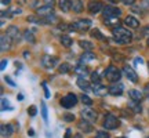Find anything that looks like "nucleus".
I'll return each instance as SVG.
<instances>
[{"mask_svg":"<svg viewBox=\"0 0 149 138\" xmlns=\"http://www.w3.org/2000/svg\"><path fill=\"white\" fill-rule=\"evenodd\" d=\"M112 35H113V39L115 42L119 43V44H127L133 40V33L130 32L128 29L122 26H116L112 29Z\"/></svg>","mask_w":149,"mask_h":138,"instance_id":"f257e3e1","label":"nucleus"},{"mask_svg":"<svg viewBox=\"0 0 149 138\" xmlns=\"http://www.w3.org/2000/svg\"><path fill=\"white\" fill-rule=\"evenodd\" d=\"M91 28V21L87 20V18H81V20H77L72 24V26H69V29H73V31H77V32H87Z\"/></svg>","mask_w":149,"mask_h":138,"instance_id":"f03ea898","label":"nucleus"},{"mask_svg":"<svg viewBox=\"0 0 149 138\" xmlns=\"http://www.w3.org/2000/svg\"><path fill=\"white\" fill-rule=\"evenodd\" d=\"M120 76H122L120 70H119V69H116L115 66H108V68L105 69V77H107L109 82L117 83V82L120 80Z\"/></svg>","mask_w":149,"mask_h":138,"instance_id":"7ed1b4c3","label":"nucleus"},{"mask_svg":"<svg viewBox=\"0 0 149 138\" xmlns=\"http://www.w3.org/2000/svg\"><path fill=\"white\" fill-rule=\"evenodd\" d=\"M77 104V97L69 93V94H66L64 98H61V105L66 108V109H69V108H73L74 105Z\"/></svg>","mask_w":149,"mask_h":138,"instance_id":"20e7f679","label":"nucleus"},{"mask_svg":"<svg viewBox=\"0 0 149 138\" xmlns=\"http://www.w3.org/2000/svg\"><path fill=\"white\" fill-rule=\"evenodd\" d=\"M104 127L107 130H115L119 127V119L115 115H108L104 120Z\"/></svg>","mask_w":149,"mask_h":138,"instance_id":"39448f33","label":"nucleus"},{"mask_svg":"<svg viewBox=\"0 0 149 138\" xmlns=\"http://www.w3.org/2000/svg\"><path fill=\"white\" fill-rule=\"evenodd\" d=\"M122 14V10L115 6H107L104 8V17L105 18H119Z\"/></svg>","mask_w":149,"mask_h":138,"instance_id":"423d86ee","label":"nucleus"},{"mask_svg":"<svg viewBox=\"0 0 149 138\" xmlns=\"http://www.w3.org/2000/svg\"><path fill=\"white\" fill-rule=\"evenodd\" d=\"M6 35L13 40V43H18L19 42V39H21V32H19V29H18L17 26H14V25H11V26L7 28Z\"/></svg>","mask_w":149,"mask_h":138,"instance_id":"0eeeda50","label":"nucleus"},{"mask_svg":"<svg viewBox=\"0 0 149 138\" xmlns=\"http://www.w3.org/2000/svg\"><path fill=\"white\" fill-rule=\"evenodd\" d=\"M58 64V58L57 57H51V55H44L42 58V65L46 69H53L55 65Z\"/></svg>","mask_w":149,"mask_h":138,"instance_id":"6e6552de","label":"nucleus"},{"mask_svg":"<svg viewBox=\"0 0 149 138\" xmlns=\"http://www.w3.org/2000/svg\"><path fill=\"white\" fill-rule=\"evenodd\" d=\"M14 133V130H13V126L8 124V123H3L1 126H0V134H1V137L3 138H8L13 135Z\"/></svg>","mask_w":149,"mask_h":138,"instance_id":"1a4fd4ad","label":"nucleus"},{"mask_svg":"<svg viewBox=\"0 0 149 138\" xmlns=\"http://www.w3.org/2000/svg\"><path fill=\"white\" fill-rule=\"evenodd\" d=\"M123 90H124V86H123L120 82H117L115 84H112L108 91H109V94H112V95H122Z\"/></svg>","mask_w":149,"mask_h":138,"instance_id":"9d476101","label":"nucleus"},{"mask_svg":"<svg viewBox=\"0 0 149 138\" xmlns=\"http://www.w3.org/2000/svg\"><path fill=\"white\" fill-rule=\"evenodd\" d=\"M124 75H126V77H127L130 82H133V83H137V82H138V76H137L135 70H134L131 66H126V68H124Z\"/></svg>","mask_w":149,"mask_h":138,"instance_id":"9b49d317","label":"nucleus"},{"mask_svg":"<svg viewBox=\"0 0 149 138\" xmlns=\"http://www.w3.org/2000/svg\"><path fill=\"white\" fill-rule=\"evenodd\" d=\"M11 44H13V40H11L7 35H3V36L0 37V46H1V51H3V53L7 51V50H10Z\"/></svg>","mask_w":149,"mask_h":138,"instance_id":"f8f14e48","label":"nucleus"},{"mask_svg":"<svg viewBox=\"0 0 149 138\" xmlns=\"http://www.w3.org/2000/svg\"><path fill=\"white\" fill-rule=\"evenodd\" d=\"M81 116H83V119L88 120V122H95L97 120V113L93 109H83L81 111Z\"/></svg>","mask_w":149,"mask_h":138,"instance_id":"ddd939ff","label":"nucleus"},{"mask_svg":"<svg viewBox=\"0 0 149 138\" xmlns=\"http://www.w3.org/2000/svg\"><path fill=\"white\" fill-rule=\"evenodd\" d=\"M77 127H79L80 131H84V133H91L93 131V126L90 124V122L88 120H86V119H81L79 122V124H77Z\"/></svg>","mask_w":149,"mask_h":138,"instance_id":"4468645a","label":"nucleus"},{"mask_svg":"<svg viewBox=\"0 0 149 138\" xmlns=\"http://www.w3.org/2000/svg\"><path fill=\"white\" fill-rule=\"evenodd\" d=\"M101 10H102L101 1H90L88 3V13L90 14H98Z\"/></svg>","mask_w":149,"mask_h":138,"instance_id":"2eb2a0df","label":"nucleus"},{"mask_svg":"<svg viewBox=\"0 0 149 138\" xmlns=\"http://www.w3.org/2000/svg\"><path fill=\"white\" fill-rule=\"evenodd\" d=\"M37 13V17H46V15H50L53 14V6H43V7H39L36 10Z\"/></svg>","mask_w":149,"mask_h":138,"instance_id":"dca6fc26","label":"nucleus"},{"mask_svg":"<svg viewBox=\"0 0 149 138\" xmlns=\"http://www.w3.org/2000/svg\"><path fill=\"white\" fill-rule=\"evenodd\" d=\"M124 24H126L128 28H131V29H135V28L139 26V21L137 20V18L131 17V15H128V17L124 18Z\"/></svg>","mask_w":149,"mask_h":138,"instance_id":"f3484780","label":"nucleus"},{"mask_svg":"<svg viewBox=\"0 0 149 138\" xmlns=\"http://www.w3.org/2000/svg\"><path fill=\"white\" fill-rule=\"evenodd\" d=\"M58 7L61 11H64V13H68V11L72 8V1L69 0H59L58 1Z\"/></svg>","mask_w":149,"mask_h":138,"instance_id":"a211bd4d","label":"nucleus"},{"mask_svg":"<svg viewBox=\"0 0 149 138\" xmlns=\"http://www.w3.org/2000/svg\"><path fill=\"white\" fill-rule=\"evenodd\" d=\"M77 86H79L80 89L83 91H91V86H90V83L87 82V80H84L83 77H79L77 79Z\"/></svg>","mask_w":149,"mask_h":138,"instance_id":"6ab92c4d","label":"nucleus"},{"mask_svg":"<svg viewBox=\"0 0 149 138\" xmlns=\"http://www.w3.org/2000/svg\"><path fill=\"white\" fill-rule=\"evenodd\" d=\"M128 95L131 97V100L141 101L142 97H144V93H141V91H138V90H128Z\"/></svg>","mask_w":149,"mask_h":138,"instance_id":"aec40b11","label":"nucleus"},{"mask_svg":"<svg viewBox=\"0 0 149 138\" xmlns=\"http://www.w3.org/2000/svg\"><path fill=\"white\" fill-rule=\"evenodd\" d=\"M59 42H61V44H62L64 47H70L73 40H72V37L68 36V35H62V36L59 37Z\"/></svg>","mask_w":149,"mask_h":138,"instance_id":"412c9836","label":"nucleus"},{"mask_svg":"<svg viewBox=\"0 0 149 138\" xmlns=\"http://www.w3.org/2000/svg\"><path fill=\"white\" fill-rule=\"evenodd\" d=\"M93 93H94L95 95H105V94H107V89L98 83V84H94V91H93Z\"/></svg>","mask_w":149,"mask_h":138,"instance_id":"4be33fe9","label":"nucleus"},{"mask_svg":"<svg viewBox=\"0 0 149 138\" xmlns=\"http://www.w3.org/2000/svg\"><path fill=\"white\" fill-rule=\"evenodd\" d=\"M72 10H73L74 13H81V11H83V1H81V0L72 1Z\"/></svg>","mask_w":149,"mask_h":138,"instance_id":"5701e85b","label":"nucleus"},{"mask_svg":"<svg viewBox=\"0 0 149 138\" xmlns=\"http://www.w3.org/2000/svg\"><path fill=\"white\" fill-rule=\"evenodd\" d=\"M128 106H130V109H133L134 113H139V112H141V109H142V108H141V104H139L138 101H135V100H133V101L130 102V104H128Z\"/></svg>","mask_w":149,"mask_h":138,"instance_id":"b1692460","label":"nucleus"},{"mask_svg":"<svg viewBox=\"0 0 149 138\" xmlns=\"http://www.w3.org/2000/svg\"><path fill=\"white\" fill-rule=\"evenodd\" d=\"M79 46L83 48V50H86V51H91V50H93V47H94V46H93V43L87 42V40H80Z\"/></svg>","mask_w":149,"mask_h":138,"instance_id":"393cba45","label":"nucleus"},{"mask_svg":"<svg viewBox=\"0 0 149 138\" xmlns=\"http://www.w3.org/2000/svg\"><path fill=\"white\" fill-rule=\"evenodd\" d=\"M94 58H95V55L91 53V51H86V53L81 55V61H83V62H84V61H86V62H88V61H93Z\"/></svg>","mask_w":149,"mask_h":138,"instance_id":"a878e982","label":"nucleus"},{"mask_svg":"<svg viewBox=\"0 0 149 138\" xmlns=\"http://www.w3.org/2000/svg\"><path fill=\"white\" fill-rule=\"evenodd\" d=\"M24 39L26 40V42H31V43H35V36H33V33L31 31H25L24 32Z\"/></svg>","mask_w":149,"mask_h":138,"instance_id":"bb28decb","label":"nucleus"},{"mask_svg":"<svg viewBox=\"0 0 149 138\" xmlns=\"http://www.w3.org/2000/svg\"><path fill=\"white\" fill-rule=\"evenodd\" d=\"M42 116L44 119V122L47 123L48 122V112H47V106L44 102H42Z\"/></svg>","mask_w":149,"mask_h":138,"instance_id":"cd10ccee","label":"nucleus"},{"mask_svg":"<svg viewBox=\"0 0 149 138\" xmlns=\"http://www.w3.org/2000/svg\"><path fill=\"white\" fill-rule=\"evenodd\" d=\"M80 100H81V102H83L84 105H87V106H91V105H93V100H91L88 95H86V94H83V95L80 97Z\"/></svg>","mask_w":149,"mask_h":138,"instance_id":"c85d7f7f","label":"nucleus"},{"mask_svg":"<svg viewBox=\"0 0 149 138\" xmlns=\"http://www.w3.org/2000/svg\"><path fill=\"white\" fill-rule=\"evenodd\" d=\"M69 69H70V65L69 64H62V65H59V69H58V72L59 73H68L69 72Z\"/></svg>","mask_w":149,"mask_h":138,"instance_id":"c756f323","label":"nucleus"},{"mask_svg":"<svg viewBox=\"0 0 149 138\" xmlns=\"http://www.w3.org/2000/svg\"><path fill=\"white\" fill-rule=\"evenodd\" d=\"M74 72L83 76V75H86V73H87V68H86V66H83V65H77V66L74 68Z\"/></svg>","mask_w":149,"mask_h":138,"instance_id":"7c9ffc66","label":"nucleus"},{"mask_svg":"<svg viewBox=\"0 0 149 138\" xmlns=\"http://www.w3.org/2000/svg\"><path fill=\"white\" fill-rule=\"evenodd\" d=\"M91 36L98 39V40H104V35H102L98 29H93V31H91Z\"/></svg>","mask_w":149,"mask_h":138,"instance_id":"2f4dec72","label":"nucleus"},{"mask_svg":"<svg viewBox=\"0 0 149 138\" xmlns=\"http://www.w3.org/2000/svg\"><path fill=\"white\" fill-rule=\"evenodd\" d=\"M94 138H109V134L107 131H104V130H100V131H97Z\"/></svg>","mask_w":149,"mask_h":138,"instance_id":"473e14b6","label":"nucleus"},{"mask_svg":"<svg viewBox=\"0 0 149 138\" xmlns=\"http://www.w3.org/2000/svg\"><path fill=\"white\" fill-rule=\"evenodd\" d=\"M91 80H93L94 84H98L100 83V72H94V73L91 75Z\"/></svg>","mask_w":149,"mask_h":138,"instance_id":"72a5a7b5","label":"nucleus"},{"mask_svg":"<svg viewBox=\"0 0 149 138\" xmlns=\"http://www.w3.org/2000/svg\"><path fill=\"white\" fill-rule=\"evenodd\" d=\"M6 109H13V108L8 105V100L3 98V100H1V111H6Z\"/></svg>","mask_w":149,"mask_h":138,"instance_id":"f704fd0d","label":"nucleus"},{"mask_svg":"<svg viewBox=\"0 0 149 138\" xmlns=\"http://www.w3.org/2000/svg\"><path fill=\"white\" fill-rule=\"evenodd\" d=\"M28 113H29V116H36V113H37V108L35 105H32V106H29L28 108Z\"/></svg>","mask_w":149,"mask_h":138,"instance_id":"c9c22d12","label":"nucleus"},{"mask_svg":"<svg viewBox=\"0 0 149 138\" xmlns=\"http://www.w3.org/2000/svg\"><path fill=\"white\" fill-rule=\"evenodd\" d=\"M28 22H33V24H42V18L39 17V18H36V17H28Z\"/></svg>","mask_w":149,"mask_h":138,"instance_id":"e433bc0d","label":"nucleus"},{"mask_svg":"<svg viewBox=\"0 0 149 138\" xmlns=\"http://www.w3.org/2000/svg\"><path fill=\"white\" fill-rule=\"evenodd\" d=\"M64 119L66 120V122H73V120H74V116L72 115V113H65V115H64Z\"/></svg>","mask_w":149,"mask_h":138,"instance_id":"4c0bfd02","label":"nucleus"},{"mask_svg":"<svg viewBox=\"0 0 149 138\" xmlns=\"http://www.w3.org/2000/svg\"><path fill=\"white\" fill-rule=\"evenodd\" d=\"M43 89H44V95H46V98H50V93H48V89L47 86H46V83H43Z\"/></svg>","mask_w":149,"mask_h":138,"instance_id":"58836bf2","label":"nucleus"},{"mask_svg":"<svg viewBox=\"0 0 149 138\" xmlns=\"http://www.w3.org/2000/svg\"><path fill=\"white\" fill-rule=\"evenodd\" d=\"M142 35L146 36V37H149V25H146V26L142 29Z\"/></svg>","mask_w":149,"mask_h":138,"instance_id":"ea45409f","label":"nucleus"},{"mask_svg":"<svg viewBox=\"0 0 149 138\" xmlns=\"http://www.w3.org/2000/svg\"><path fill=\"white\" fill-rule=\"evenodd\" d=\"M124 4H127V6H133L134 3H135V0H122Z\"/></svg>","mask_w":149,"mask_h":138,"instance_id":"a19ab883","label":"nucleus"},{"mask_svg":"<svg viewBox=\"0 0 149 138\" xmlns=\"http://www.w3.org/2000/svg\"><path fill=\"white\" fill-rule=\"evenodd\" d=\"M4 80H6V82H7V83H8V84H10V86H13V87L15 86V83H14V82H13V80L10 79V77H7V76H6V77H4Z\"/></svg>","mask_w":149,"mask_h":138,"instance_id":"79ce46f5","label":"nucleus"},{"mask_svg":"<svg viewBox=\"0 0 149 138\" xmlns=\"http://www.w3.org/2000/svg\"><path fill=\"white\" fill-rule=\"evenodd\" d=\"M144 94L149 97V83H148V84H145V87H144Z\"/></svg>","mask_w":149,"mask_h":138,"instance_id":"37998d69","label":"nucleus"},{"mask_svg":"<svg viewBox=\"0 0 149 138\" xmlns=\"http://www.w3.org/2000/svg\"><path fill=\"white\" fill-rule=\"evenodd\" d=\"M70 134H72V130H69V128H68V130H66V133H65V138H70V137H72Z\"/></svg>","mask_w":149,"mask_h":138,"instance_id":"c03bdc74","label":"nucleus"},{"mask_svg":"<svg viewBox=\"0 0 149 138\" xmlns=\"http://www.w3.org/2000/svg\"><path fill=\"white\" fill-rule=\"evenodd\" d=\"M6 65H7V61H6V59H3V61H1V65H0V69L3 70V69L6 68Z\"/></svg>","mask_w":149,"mask_h":138,"instance_id":"a18cd8bd","label":"nucleus"},{"mask_svg":"<svg viewBox=\"0 0 149 138\" xmlns=\"http://www.w3.org/2000/svg\"><path fill=\"white\" fill-rule=\"evenodd\" d=\"M47 6H54V0H44Z\"/></svg>","mask_w":149,"mask_h":138,"instance_id":"49530a36","label":"nucleus"},{"mask_svg":"<svg viewBox=\"0 0 149 138\" xmlns=\"http://www.w3.org/2000/svg\"><path fill=\"white\" fill-rule=\"evenodd\" d=\"M10 1H11V0H1V4H3V6H8V4H10Z\"/></svg>","mask_w":149,"mask_h":138,"instance_id":"de8ad7c7","label":"nucleus"},{"mask_svg":"<svg viewBox=\"0 0 149 138\" xmlns=\"http://www.w3.org/2000/svg\"><path fill=\"white\" fill-rule=\"evenodd\" d=\"M28 134H29V135H31V137H35V131H33L32 128H31V130H29V131H28Z\"/></svg>","mask_w":149,"mask_h":138,"instance_id":"09e8293b","label":"nucleus"},{"mask_svg":"<svg viewBox=\"0 0 149 138\" xmlns=\"http://www.w3.org/2000/svg\"><path fill=\"white\" fill-rule=\"evenodd\" d=\"M135 62H137V64H142L144 61H142V58H137L135 59Z\"/></svg>","mask_w":149,"mask_h":138,"instance_id":"8fccbe9b","label":"nucleus"},{"mask_svg":"<svg viewBox=\"0 0 149 138\" xmlns=\"http://www.w3.org/2000/svg\"><path fill=\"white\" fill-rule=\"evenodd\" d=\"M73 138H83V135L81 134H76V135H73Z\"/></svg>","mask_w":149,"mask_h":138,"instance_id":"3c124183","label":"nucleus"},{"mask_svg":"<svg viewBox=\"0 0 149 138\" xmlns=\"http://www.w3.org/2000/svg\"><path fill=\"white\" fill-rule=\"evenodd\" d=\"M108 1H111V3H117V0H108Z\"/></svg>","mask_w":149,"mask_h":138,"instance_id":"603ef678","label":"nucleus"},{"mask_svg":"<svg viewBox=\"0 0 149 138\" xmlns=\"http://www.w3.org/2000/svg\"><path fill=\"white\" fill-rule=\"evenodd\" d=\"M148 46H149V39H148Z\"/></svg>","mask_w":149,"mask_h":138,"instance_id":"864d4df0","label":"nucleus"},{"mask_svg":"<svg viewBox=\"0 0 149 138\" xmlns=\"http://www.w3.org/2000/svg\"><path fill=\"white\" fill-rule=\"evenodd\" d=\"M148 66H149V64H148Z\"/></svg>","mask_w":149,"mask_h":138,"instance_id":"5fc2aeb1","label":"nucleus"},{"mask_svg":"<svg viewBox=\"0 0 149 138\" xmlns=\"http://www.w3.org/2000/svg\"><path fill=\"white\" fill-rule=\"evenodd\" d=\"M148 138H149V137H148Z\"/></svg>","mask_w":149,"mask_h":138,"instance_id":"6e6d98bb","label":"nucleus"}]
</instances>
